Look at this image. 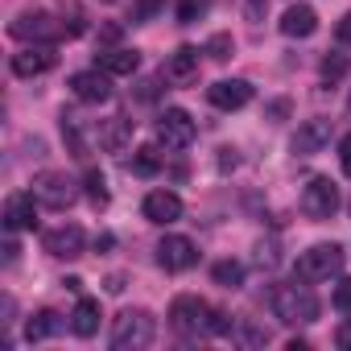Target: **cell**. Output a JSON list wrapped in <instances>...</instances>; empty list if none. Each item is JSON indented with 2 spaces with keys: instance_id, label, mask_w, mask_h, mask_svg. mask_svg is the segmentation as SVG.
<instances>
[{
  "instance_id": "18",
  "label": "cell",
  "mask_w": 351,
  "mask_h": 351,
  "mask_svg": "<svg viewBox=\"0 0 351 351\" xmlns=\"http://www.w3.org/2000/svg\"><path fill=\"white\" fill-rule=\"evenodd\" d=\"M314 29H318V13H314L310 5L285 9V17H281V34H285V38H310Z\"/></svg>"
},
{
  "instance_id": "20",
  "label": "cell",
  "mask_w": 351,
  "mask_h": 351,
  "mask_svg": "<svg viewBox=\"0 0 351 351\" xmlns=\"http://www.w3.org/2000/svg\"><path fill=\"white\" fill-rule=\"evenodd\" d=\"M128 141H132V120H128V116H112V120L99 128V145H104L108 153H124Z\"/></svg>"
},
{
  "instance_id": "29",
  "label": "cell",
  "mask_w": 351,
  "mask_h": 351,
  "mask_svg": "<svg viewBox=\"0 0 351 351\" xmlns=\"http://www.w3.org/2000/svg\"><path fill=\"white\" fill-rule=\"evenodd\" d=\"M236 339H240L244 347H265V343H269V330L256 326V322H240V326H236Z\"/></svg>"
},
{
  "instance_id": "30",
  "label": "cell",
  "mask_w": 351,
  "mask_h": 351,
  "mask_svg": "<svg viewBox=\"0 0 351 351\" xmlns=\"http://www.w3.org/2000/svg\"><path fill=\"white\" fill-rule=\"evenodd\" d=\"M83 186H87V199H91L95 207H108V182H104V173H99V169L87 173V182H83Z\"/></svg>"
},
{
  "instance_id": "34",
  "label": "cell",
  "mask_w": 351,
  "mask_h": 351,
  "mask_svg": "<svg viewBox=\"0 0 351 351\" xmlns=\"http://www.w3.org/2000/svg\"><path fill=\"white\" fill-rule=\"evenodd\" d=\"M62 34L66 38H79L83 34V13L79 9H71V17H62Z\"/></svg>"
},
{
  "instance_id": "32",
  "label": "cell",
  "mask_w": 351,
  "mask_h": 351,
  "mask_svg": "<svg viewBox=\"0 0 351 351\" xmlns=\"http://www.w3.org/2000/svg\"><path fill=\"white\" fill-rule=\"evenodd\" d=\"M330 302H335V310H351V277H343V281L335 285Z\"/></svg>"
},
{
  "instance_id": "16",
  "label": "cell",
  "mask_w": 351,
  "mask_h": 351,
  "mask_svg": "<svg viewBox=\"0 0 351 351\" xmlns=\"http://www.w3.org/2000/svg\"><path fill=\"white\" fill-rule=\"evenodd\" d=\"M207 99L219 108V112H240L248 99H252V87L244 79H219L215 87H207Z\"/></svg>"
},
{
  "instance_id": "37",
  "label": "cell",
  "mask_w": 351,
  "mask_h": 351,
  "mask_svg": "<svg viewBox=\"0 0 351 351\" xmlns=\"http://www.w3.org/2000/svg\"><path fill=\"white\" fill-rule=\"evenodd\" d=\"M339 165H343V173H351V132L339 141Z\"/></svg>"
},
{
  "instance_id": "9",
  "label": "cell",
  "mask_w": 351,
  "mask_h": 351,
  "mask_svg": "<svg viewBox=\"0 0 351 351\" xmlns=\"http://www.w3.org/2000/svg\"><path fill=\"white\" fill-rule=\"evenodd\" d=\"M9 29H13V38H21V42H38V46H54V42L62 38V25H54L50 13H21Z\"/></svg>"
},
{
  "instance_id": "5",
  "label": "cell",
  "mask_w": 351,
  "mask_h": 351,
  "mask_svg": "<svg viewBox=\"0 0 351 351\" xmlns=\"http://www.w3.org/2000/svg\"><path fill=\"white\" fill-rule=\"evenodd\" d=\"M34 199L42 207H50V211H66L79 199V182L66 178V173H58V169H46V173L34 178Z\"/></svg>"
},
{
  "instance_id": "40",
  "label": "cell",
  "mask_w": 351,
  "mask_h": 351,
  "mask_svg": "<svg viewBox=\"0 0 351 351\" xmlns=\"http://www.w3.org/2000/svg\"><path fill=\"white\" fill-rule=\"evenodd\" d=\"M219 153H223L219 165H223V169H236V149H219Z\"/></svg>"
},
{
  "instance_id": "26",
  "label": "cell",
  "mask_w": 351,
  "mask_h": 351,
  "mask_svg": "<svg viewBox=\"0 0 351 351\" xmlns=\"http://www.w3.org/2000/svg\"><path fill=\"white\" fill-rule=\"evenodd\" d=\"M207 9H211V0H178V21L182 25H195V21L207 17Z\"/></svg>"
},
{
  "instance_id": "31",
  "label": "cell",
  "mask_w": 351,
  "mask_h": 351,
  "mask_svg": "<svg viewBox=\"0 0 351 351\" xmlns=\"http://www.w3.org/2000/svg\"><path fill=\"white\" fill-rule=\"evenodd\" d=\"M232 50H236V42H232V34H215V38L207 42V50H203V54H211L215 62H228V58H232Z\"/></svg>"
},
{
  "instance_id": "42",
  "label": "cell",
  "mask_w": 351,
  "mask_h": 351,
  "mask_svg": "<svg viewBox=\"0 0 351 351\" xmlns=\"http://www.w3.org/2000/svg\"><path fill=\"white\" fill-rule=\"evenodd\" d=\"M17 252H21V248H17V244L9 240V244H5V265H13V261H17Z\"/></svg>"
},
{
  "instance_id": "45",
  "label": "cell",
  "mask_w": 351,
  "mask_h": 351,
  "mask_svg": "<svg viewBox=\"0 0 351 351\" xmlns=\"http://www.w3.org/2000/svg\"><path fill=\"white\" fill-rule=\"evenodd\" d=\"M104 5H116V0H104Z\"/></svg>"
},
{
  "instance_id": "11",
  "label": "cell",
  "mask_w": 351,
  "mask_h": 351,
  "mask_svg": "<svg viewBox=\"0 0 351 351\" xmlns=\"http://www.w3.org/2000/svg\"><path fill=\"white\" fill-rule=\"evenodd\" d=\"M71 91H75V99L79 104H108L112 99V75L108 71H79V75H71Z\"/></svg>"
},
{
  "instance_id": "15",
  "label": "cell",
  "mask_w": 351,
  "mask_h": 351,
  "mask_svg": "<svg viewBox=\"0 0 351 351\" xmlns=\"http://www.w3.org/2000/svg\"><path fill=\"white\" fill-rule=\"evenodd\" d=\"M54 66V46H25L21 54H13V75L17 79H38Z\"/></svg>"
},
{
  "instance_id": "3",
  "label": "cell",
  "mask_w": 351,
  "mask_h": 351,
  "mask_svg": "<svg viewBox=\"0 0 351 351\" xmlns=\"http://www.w3.org/2000/svg\"><path fill=\"white\" fill-rule=\"evenodd\" d=\"M153 335H157V322L149 310H124L112 322V351H141L153 343Z\"/></svg>"
},
{
  "instance_id": "39",
  "label": "cell",
  "mask_w": 351,
  "mask_h": 351,
  "mask_svg": "<svg viewBox=\"0 0 351 351\" xmlns=\"http://www.w3.org/2000/svg\"><path fill=\"white\" fill-rule=\"evenodd\" d=\"M335 34H339V42H347V46H351V13L339 21V29H335Z\"/></svg>"
},
{
  "instance_id": "4",
  "label": "cell",
  "mask_w": 351,
  "mask_h": 351,
  "mask_svg": "<svg viewBox=\"0 0 351 351\" xmlns=\"http://www.w3.org/2000/svg\"><path fill=\"white\" fill-rule=\"evenodd\" d=\"M343 261H347V252H343L339 244H314V248H306V252L298 256L293 273H298V281L314 285V281H326V277H335V273L343 269Z\"/></svg>"
},
{
  "instance_id": "41",
  "label": "cell",
  "mask_w": 351,
  "mask_h": 351,
  "mask_svg": "<svg viewBox=\"0 0 351 351\" xmlns=\"http://www.w3.org/2000/svg\"><path fill=\"white\" fill-rule=\"evenodd\" d=\"M99 38H104V42H116V38H120V25H104V34H99Z\"/></svg>"
},
{
  "instance_id": "43",
  "label": "cell",
  "mask_w": 351,
  "mask_h": 351,
  "mask_svg": "<svg viewBox=\"0 0 351 351\" xmlns=\"http://www.w3.org/2000/svg\"><path fill=\"white\" fill-rule=\"evenodd\" d=\"M285 112H289V104H285V99H277V104L269 108V116H285Z\"/></svg>"
},
{
  "instance_id": "12",
  "label": "cell",
  "mask_w": 351,
  "mask_h": 351,
  "mask_svg": "<svg viewBox=\"0 0 351 351\" xmlns=\"http://www.w3.org/2000/svg\"><path fill=\"white\" fill-rule=\"evenodd\" d=\"M161 79L173 83V87H191L199 79V50L195 46H182V50H173L161 66Z\"/></svg>"
},
{
  "instance_id": "27",
  "label": "cell",
  "mask_w": 351,
  "mask_h": 351,
  "mask_svg": "<svg viewBox=\"0 0 351 351\" xmlns=\"http://www.w3.org/2000/svg\"><path fill=\"white\" fill-rule=\"evenodd\" d=\"M161 9H165V0H132V17H128V21H132V25H145V21H153Z\"/></svg>"
},
{
  "instance_id": "23",
  "label": "cell",
  "mask_w": 351,
  "mask_h": 351,
  "mask_svg": "<svg viewBox=\"0 0 351 351\" xmlns=\"http://www.w3.org/2000/svg\"><path fill=\"white\" fill-rule=\"evenodd\" d=\"M58 330H62V314H54V310H42V314H34L25 322V339L29 343H42V339H50Z\"/></svg>"
},
{
  "instance_id": "7",
  "label": "cell",
  "mask_w": 351,
  "mask_h": 351,
  "mask_svg": "<svg viewBox=\"0 0 351 351\" xmlns=\"http://www.w3.org/2000/svg\"><path fill=\"white\" fill-rule=\"evenodd\" d=\"M302 211L310 215V219H330L335 211H339V186L330 182V178H310V186L302 191Z\"/></svg>"
},
{
  "instance_id": "44",
  "label": "cell",
  "mask_w": 351,
  "mask_h": 351,
  "mask_svg": "<svg viewBox=\"0 0 351 351\" xmlns=\"http://www.w3.org/2000/svg\"><path fill=\"white\" fill-rule=\"evenodd\" d=\"M62 285H66V289H71V293H83V281H79V277H66V281H62Z\"/></svg>"
},
{
  "instance_id": "35",
  "label": "cell",
  "mask_w": 351,
  "mask_h": 351,
  "mask_svg": "<svg viewBox=\"0 0 351 351\" xmlns=\"http://www.w3.org/2000/svg\"><path fill=\"white\" fill-rule=\"evenodd\" d=\"M265 9H269V0H244L248 21H265Z\"/></svg>"
},
{
  "instance_id": "28",
  "label": "cell",
  "mask_w": 351,
  "mask_h": 351,
  "mask_svg": "<svg viewBox=\"0 0 351 351\" xmlns=\"http://www.w3.org/2000/svg\"><path fill=\"white\" fill-rule=\"evenodd\" d=\"M347 71H351L347 54H326V58H322V79H326V83H339Z\"/></svg>"
},
{
  "instance_id": "36",
  "label": "cell",
  "mask_w": 351,
  "mask_h": 351,
  "mask_svg": "<svg viewBox=\"0 0 351 351\" xmlns=\"http://www.w3.org/2000/svg\"><path fill=\"white\" fill-rule=\"evenodd\" d=\"M335 343H339V351H351V318H347V322H339Z\"/></svg>"
},
{
  "instance_id": "17",
  "label": "cell",
  "mask_w": 351,
  "mask_h": 351,
  "mask_svg": "<svg viewBox=\"0 0 351 351\" xmlns=\"http://www.w3.org/2000/svg\"><path fill=\"white\" fill-rule=\"evenodd\" d=\"M326 141H330V120L314 116V120H306V124L293 132V153H298V157H310V153H318Z\"/></svg>"
},
{
  "instance_id": "10",
  "label": "cell",
  "mask_w": 351,
  "mask_h": 351,
  "mask_svg": "<svg viewBox=\"0 0 351 351\" xmlns=\"http://www.w3.org/2000/svg\"><path fill=\"white\" fill-rule=\"evenodd\" d=\"M42 244H46L50 256H58V261H75V256H83L87 236H83L79 223H62V228H50V232L42 236Z\"/></svg>"
},
{
  "instance_id": "33",
  "label": "cell",
  "mask_w": 351,
  "mask_h": 351,
  "mask_svg": "<svg viewBox=\"0 0 351 351\" xmlns=\"http://www.w3.org/2000/svg\"><path fill=\"white\" fill-rule=\"evenodd\" d=\"M277 261H281V256H277V244H273V240H269V244H256V265H261V269H273Z\"/></svg>"
},
{
  "instance_id": "22",
  "label": "cell",
  "mask_w": 351,
  "mask_h": 351,
  "mask_svg": "<svg viewBox=\"0 0 351 351\" xmlns=\"http://www.w3.org/2000/svg\"><path fill=\"white\" fill-rule=\"evenodd\" d=\"M95 62H99V71H108V75H132V71L141 66V54H136V50H99Z\"/></svg>"
},
{
  "instance_id": "19",
  "label": "cell",
  "mask_w": 351,
  "mask_h": 351,
  "mask_svg": "<svg viewBox=\"0 0 351 351\" xmlns=\"http://www.w3.org/2000/svg\"><path fill=\"white\" fill-rule=\"evenodd\" d=\"M62 141H66L71 157H79V161H87V157H91V136H87L83 120H79V116H71V112H62Z\"/></svg>"
},
{
  "instance_id": "8",
  "label": "cell",
  "mask_w": 351,
  "mask_h": 351,
  "mask_svg": "<svg viewBox=\"0 0 351 351\" xmlns=\"http://www.w3.org/2000/svg\"><path fill=\"white\" fill-rule=\"evenodd\" d=\"M157 265H161L165 273H186V269H195V265H199L195 240H186V236H165V240L157 244Z\"/></svg>"
},
{
  "instance_id": "21",
  "label": "cell",
  "mask_w": 351,
  "mask_h": 351,
  "mask_svg": "<svg viewBox=\"0 0 351 351\" xmlns=\"http://www.w3.org/2000/svg\"><path fill=\"white\" fill-rule=\"evenodd\" d=\"M71 330H75L79 339H91V335L99 330V302H95V298H79V306H75V314H71Z\"/></svg>"
},
{
  "instance_id": "25",
  "label": "cell",
  "mask_w": 351,
  "mask_h": 351,
  "mask_svg": "<svg viewBox=\"0 0 351 351\" xmlns=\"http://www.w3.org/2000/svg\"><path fill=\"white\" fill-rule=\"evenodd\" d=\"M157 169H161V153H157L153 145H141V149L132 153V173H141V178H153Z\"/></svg>"
},
{
  "instance_id": "14",
  "label": "cell",
  "mask_w": 351,
  "mask_h": 351,
  "mask_svg": "<svg viewBox=\"0 0 351 351\" xmlns=\"http://www.w3.org/2000/svg\"><path fill=\"white\" fill-rule=\"evenodd\" d=\"M34 203H38L34 195H9L5 199V215H0L5 228L9 232H34L38 228V207Z\"/></svg>"
},
{
  "instance_id": "6",
  "label": "cell",
  "mask_w": 351,
  "mask_h": 351,
  "mask_svg": "<svg viewBox=\"0 0 351 351\" xmlns=\"http://www.w3.org/2000/svg\"><path fill=\"white\" fill-rule=\"evenodd\" d=\"M195 136H199V128H195V120H191V112H182V108H165L161 116H157V141L165 145V149H191L195 145Z\"/></svg>"
},
{
  "instance_id": "24",
  "label": "cell",
  "mask_w": 351,
  "mask_h": 351,
  "mask_svg": "<svg viewBox=\"0 0 351 351\" xmlns=\"http://www.w3.org/2000/svg\"><path fill=\"white\" fill-rule=\"evenodd\" d=\"M211 277H215V285H223V289H240V285H244V265H240V261H219V265L211 269Z\"/></svg>"
},
{
  "instance_id": "46",
  "label": "cell",
  "mask_w": 351,
  "mask_h": 351,
  "mask_svg": "<svg viewBox=\"0 0 351 351\" xmlns=\"http://www.w3.org/2000/svg\"><path fill=\"white\" fill-rule=\"evenodd\" d=\"M347 108H351V95H347Z\"/></svg>"
},
{
  "instance_id": "1",
  "label": "cell",
  "mask_w": 351,
  "mask_h": 351,
  "mask_svg": "<svg viewBox=\"0 0 351 351\" xmlns=\"http://www.w3.org/2000/svg\"><path fill=\"white\" fill-rule=\"evenodd\" d=\"M169 326L178 330L182 339H211V335H232L236 330V322L223 314V310H215V306H207L203 298H195V293H178L173 298V306H169Z\"/></svg>"
},
{
  "instance_id": "13",
  "label": "cell",
  "mask_w": 351,
  "mask_h": 351,
  "mask_svg": "<svg viewBox=\"0 0 351 351\" xmlns=\"http://www.w3.org/2000/svg\"><path fill=\"white\" fill-rule=\"evenodd\" d=\"M145 219H149V223H161V228L178 223V219H182V199L173 195V191H153V195H145Z\"/></svg>"
},
{
  "instance_id": "38",
  "label": "cell",
  "mask_w": 351,
  "mask_h": 351,
  "mask_svg": "<svg viewBox=\"0 0 351 351\" xmlns=\"http://www.w3.org/2000/svg\"><path fill=\"white\" fill-rule=\"evenodd\" d=\"M157 87H161L157 79H145V83H141V91H136V99H145V104H149V99H157Z\"/></svg>"
},
{
  "instance_id": "2",
  "label": "cell",
  "mask_w": 351,
  "mask_h": 351,
  "mask_svg": "<svg viewBox=\"0 0 351 351\" xmlns=\"http://www.w3.org/2000/svg\"><path fill=\"white\" fill-rule=\"evenodd\" d=\"M269 302H273V314H277L285 326H306V322L318 318V298L310 293L306 281H302V285H273Z\"/></svg>"
}]
</instances>
